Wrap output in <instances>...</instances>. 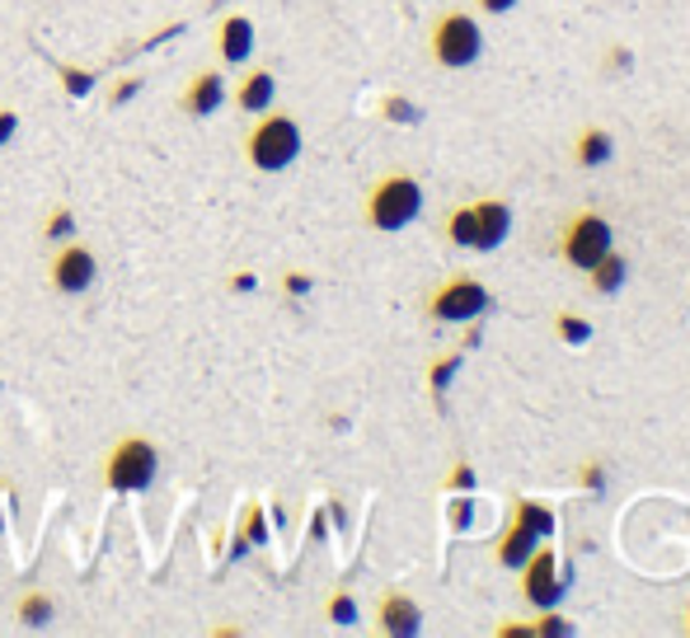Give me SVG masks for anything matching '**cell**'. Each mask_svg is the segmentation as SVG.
Listing matches in <instances>:
<instances>
[{
    "label": "cell",
    "instance_id": "cell-1",
    "mask_svg": "<svg viewBox=\"0 0 690 638\" xmlns=\"http://www.w3.org/2000/svg\"><path fill=\"white\" fill-rule=\"evenodd\" d=\"M300 155V122L292 113H259V122L244 132V160L259 174H282Z\"/></svg>",
    "mask_w": 690,
    "mask_h": 638
},
{
    "label": "cell",
    "instance_id": "cell-2",
    "mask_svg": "<svg viewBox=\"0 0 690 638\" xmlns=\"http://www.w3.org/2000/svg\"><path fill=\"white\" fill-rule=\"evenodd\" d=\"M507 230H512V207L503 198L466 202L447 217V240L460 244V250H480V254L499 250V244L507 240Z\"/></svg>",
    "mask_w": 690,
    "mask_h": 638
},
{
    "label": "cell",
    "instance_id": "cell-3",
    "mask_svg": "<svg viewBox=\"0 0 690 638\" xmlns=\"http://www.w3.org/2000/svg\"><path fill=\"white\" fill-rule=\"evenodd\" d=\"M418 211H423V184L414 174H385V179L366 193V226H376V230L414 226Z\"/></svg>",
    "mask_w": 690,
    "mask_h": 638
},
{
    "label": "cell",
    "instance_id": "cell-4",
    "mask_svg": "<svg viewBox=\"0 0 690 638\" xmlns=\"http://www.w3.org/2000/svg\"><path fill=\"white\" fill-rule=\"evenodd\" d=\"M155 470H161V455L146 437H122L118 447L103 455V488L109 493H141L155 484Z\"/></svg>",
    "mask_w": 690,
    "mask_h": 638
},
{
    "label": "cell",
    "instance_id": "cell-5",
    "mask_svg": "<svg viewBox=\"0 0 690 638\" xmlns=\"http://www.w3.org/2000/svg\"><path fill=\"white\" fill-rule=\"evenodd\" d=\"M480 52H484V33H480V24H474L466 10H447L432 24V57H437V66L466 70V66L480 62Z\"/></svg>",
    "mask_w": 690,
    "mask_h": 638
},
{
    "label": "cell",
    "instance_id": "cell-6",
    "mask_svg": "<svg viewBox=\"0 0 690 638\" xmlns=\"http://www.w3.org/2000/svg\"><path fill=\"white\" fill-rule=\"evenodd\" d=\"M522 573H526V578H522V596H526L536 610H555L559 596L569 592V582H573L569 569H559V554H555L550 544H536V554L522 563Z\"/></svg>",
    "mask_w": 690,
    "mask_h": 638
},
{
    "label": "cell",
    "instance_id": "cell-7",
    "mask_svg": "<svg viewBox=\"0 0 690 638\" xmlns=\"http://www.w3.org/2000/svg\"><path fill=\"white\" fill-rule=\"evenodd\" d=\"M484 310H489V292L470 273H456L451 282H441L428 300V315L441 319V324H474Z\"/></svg>",
    "mask_w": 690,
    "mask_h": 638
},
{
    "label": "cell",
    "instance_id": "cell-8",
    "mask_svg": "<svg viewBox=\"0 0 690 638\" xmlns=\"http://www.w3.org/2000/svg\"><path fill=\"white\" fill-rule=\"evenodd\" d=\"M615 250V230L606 217H596V211H578L563 230V258L573 263L578 273H588L596 258H606Z\"/></svg>",
    "mask_w": 690,
    "mask_h": 638
},
{
    "label": "cell",
    "instance_id": "cell-9",
    "mask_svg": "<svg viewBox=\"0 0 690 638\" xmlns=\"http://www.w3.org/2000/svg\"><path fill=\"white\" fill-rule=\"evenodd\" d=\"M47 277L62 296H85L99 282V258L85 250V244H62L47 263Z\"/></svg>",
    "mask_w": 690,
    "mask_h": 638
},
{
    "label": "cell",
    "instance_id": "cell-10",
    "mask_svg": "<svg viewBox=\"0 0 690 638\" xmlns=\"http://www.w3.org/2000/svg\"><path fill=\"white\" fill-rule=\"evenodd\" d=\"M226 103V76L217 66H207V70H198L188 85H184V95H179V109L188 113V118H211Z\"/></svg>",
    "mask_w": 690,
    "mask_h": 638
},
{
    "label": "cell",
    "instance_id": "cell-11",
    "mask_svg": "<svg viewBox=\"0 0 690 638\" xmlns=\"http://www.w3.org/2000/svg\"><path fill=\"white\" fill-rule=\"evenodd\" d=\"M376 625H381V634H391V638H414L423 629V610H418L414 596L385 592L381 606H376Z\"/></svg>",
    "mask_w": 690,
    "mask_h": 638
},
{
    "label": "cell",
    "instance_id": "cell-12",
    "mask_svg": "<svg viewBox=\"0 0 690 638\" xmlns=\"http://www.w3.org/2000/svg\"><path fill=\"white\" fill-rule=\"evenodd\" d=\"M217 57L226 66H244L254 57V24L244 14H226L217 24Z\"/></svg>",
    "mask_w": 690,
    "mask_h": 638
},
{
    "label": "cell",
    "instance_id": "cell-13",
    "mask_svg": "<svg viewBox=\"0 0 690 638\" xmlns=\"http://www.w3.org/2000/svg\"><path fill=\"white\" fill-rule=\"evenodd\" d=\"M273 99H277V76H273L269 66H254L250 76H244V80L236 85V109H240V113H250V118L269 113V109H273Z\"/></svg>",
    "mask_w": 690,
    "mask_h": 638
},
{
    "label": "cell",
    "instance_id": "cell-14",
    "mask_svg": "<svg viewBox=\"0 0 690 638\" xmlns=\"http://www.w3.org/2000/svg\"><path fill=\"white\" fill-rule=\"evenodd\" d=\"M573 155H578V165H582V169H601V165H611V155H615V136H611L606 128H588V132H578Z\"/></svg>",
    "mask_w": 690,
    "mask_h": 638
},
{
    "label": "cell",
    "instance_id": "cell-15",
    "mask_svg": "<svg viewBox=\"0 0 690 638\" xmlns=\"http://www.w3.org/2000/svg\"><path fill=\"white\" fill-rule=\"evenodd\" d=\"M536 544H545V540L530 536L522 521H512V526L503 530V540H499V563H503V569H522V563L536 554Z\"/></svg>",
    "mask_w": 690,
    "mask_h": 638
},
{
    "label": "cell",
    "instance_id": "cell-16",
    "mask_svg": "<svg viewBox=\"0 0 690 638\" xmlns=\"http://www.w3.org/2000/svg\"><path fill=\"white\" fill-rule=\"evenodd\" d=\"M588 277H592V292H601V296H615L625 287V277H629V263H625V254H606V258H596L592 268H588Z\"/></svg>",
    "mask_w": 690,
    "mask_h": 638
},
{
    "label": "cell",
    "instance_id": "cell-17",
    "mask_svg": "<svg viewBox=\"0 0 690 638\" xmlns=\"http://www.w3.org/2000/svg\"><path fill=\"white\" fill-rule=\"evenodd\" d=\"M512 521H522L536 540H550L555 536V512L545 507V503H536V498H522L517 503V517H512Z\"/></svg>",
    "mask_w": 690,
    "mask_h": 638
},
{
    "label": "cell",
    "instance_id": "cell-18",
    "mask_svg": "<svg viewBox=\"0 0 690 638\" xmlns=\"http://www.w3.org/2000/svg\"><path fill=\"white\" fill-rule=\"evenodd\" d=\"M236 540H240V544L230 549L236 559H240L250 544H269V517H263V507H259V503L244 507V526H240V536H236Z\"/></svg>",
    "mask_w": 690,
    "mask_h": 638
},
{
    "label": "cell",
    "instance_id": "cell-19",
    "mask_svg": "<svg viewBox=\"0 0 690 638\" xmlns=\"http://www.w3.org/2000/svg\"><path fill=\"white\" fill-rule=\"evenodd\" d=\"M14 615H20L24 629H43L47 619H52V596L47 592H24L20 606H14Z\"/></svg>",
    "mask_w": 690,
    "mask_h": 638
},
{
    "label": "cell",
    "instance_id": "cell-20",
    "mask_svg": "<svg viewBox=\"0 0 690 638\" xmlns=\"http://www.w3.org/2000/svg\"><path fill=\"white\" fill-rule=\"evenodd\" d=\"M460 366H466V352H447L441 362H432V371H428V385H432V395L441 399L451 389V381L460 376Z\"/></svg>",
    "mask_w": 690,
    "mask_h": 638
},
{
    "label": "cell",
    "instance_id": "cell-21",
    "mask_svg": "<svg viewBox=\"0 0 690 638\" xmlns=\"http://www.w3.org/2000/svg\"><path fill=\"white\" fill-rule=\"evenodd\" d=\"M57 80H62V90L70 95V99H85L95 90V70H80V66H70V62H57Z\"/></svg>",
    "mask_w": 690,
    "mask_h": 638
},
{
    "label": "cell",
    "instance_id": "cell-22",
    "mask_svg": "<svg viewBox=\"0 0 690 638\" xmlns=\"http://www.w3.org/2000/svg\"><path fill=\"white\" fill-rule=\"evenodd\" d=\"M555 329H559V339L569 343V348H582V343L592 339V324H588L582 315H573V310H563V315L555 319Z\"/></svg>",
    "mask_w": 690,
    "mask_h": 638
},
{
    "label": "cell",
    "instance_id": "cell-23",
    "mask_svg": "<svg viewBox=\"0 0 690 638\" xmlns=\"http://www.w3.org/2000/svg\"><path fill=\"white\" fill-rule=\"evenodd\" d=\"M70 235H76V217H70L66 207H57V211H52V217L43 221V240H70Z\"/></svg>",
    "mask_w": 690,
    "mask_h": 638
},
{
    "label": "cell",
    "instance_id": "cell-24",
    "mask_svg": "<svg viewBox=\"0 0 690 638\" xmlns=\"http://www.w3.org/2000/svg\"><path fill=\"white\" fill-rule=\"evenodd\" d=\"M329 619L333 625H352V619H358V601H352L348 592H333L329 596Z\"/></svg>",
    "mask_w": 690,
    "mask_h": 638
},
{
    "label": "cell",
    "instance_id": "cell-25",
    "mask_svg": "<svg viewBox=\"0 0 690 638\" xmlns=\"http://www.w3.org/2000/svg\"><path fill=\"white\" fill-rule=\"evenodd\" d=\"M381 118H391V122H418L423 113L414 109L409 99H385V103H381Z\"/></svg>",
    "mask_w": 690,
    "mask_h": 638
},
{
    "label": "cell",
    "instance_id": "cell-26",
    "mask_svg": "<svg viewBox=\"0 0 690 638\" xmlns=\"http://www.w3.org/2000/svg\"><path fill=\"white\" fill-rule=\"evenodd\" d=\"M550 634H573V625H569V619H559V615H550V610H545L540 619H536V638H550Z\"/></svg>",
    "mask_w": 690,
    "mask_h": 638
},
{
    "label": "cell",
    "instance_id": "cell-27",
    "mask_svg": "<svg viewBox=\"0 0 690 638\" xmlns=\"http://www.w3.org/2000/svg\"><path fill=\"white\" fill-rule=\"evenodd\" d=\"M136 90H141V76L118 80V85H113V95H109V109H122V103H128V99H136Z\"/></svg>",
    "mask_w": 690,
    "mask_h": 638
},
{
    "label": "cell",
    "instance_id": "cell-28",
    "mask_svg": "<svg viewBox=\"0 0 690 638\" xmlns=\"http://www.w3.org/2000/svg\"><path fill=\"white\" fill-rule=\"evenodd\" d=\"M447 488H451V493H474V470H470V465H456V470L447 474Z\"/></svg>",
    "mask_w": 690,
    "mask_h": 638
},
{
    "label": "cell",
    "instance_id": "cell-29",
    "mask_svg": "<svg viewBox=\"0 0 690 638\" xmlns=\"http://www.w3.org/2000/svg\"><path fill=\"white\" fill-rule=\"evenodd\" d=\"M14 132H20V113H14V109H0V146H10Z\"/></svg>",
    "mask_w": 690,
    "mask_h": 638
},
{
    "label": "cell",
    "instance_id": "cell-30",
    "mask_svg": "<svg viewBox=\"0 0 690 638\" xmlns=\"http://www.w3.org/2000/svg\"><path fill=\"white\" fill-rule=\"evenodd\" d=\"M282 292H287V296H306L310 292V273H287V277H282Z\"/></svg>",
    "mask_w": 690,
    "mask_h": 638
},
{
    "label": "cell",
    "instance_id": "cell-31",
    "mask_svg": "<svg viewBox=\"0 0 690 638\" xmlns=\"http://www.w3.org/2000/svg\"><path fill=\"white\" fill-rule=\"evenodd\" d=\"M470 512H474L470 498H456V503H451V526H456V530H466V526H470Z\"/></svg>",
    "mask_w": 690,
    "mask_h": 638
},
{
    "label": "cell",
    "instance_id": "cell-32",
    "mask_svg": "<svg viewBox=\"0 0 690 638\" xmlns=\"http://www.w3.org/2000/svg\"><path fill=\"white\" fill-rule=\"evenodd\" d=\"M629 47H611V70H629Z\"/></svg>",
    "mask_w": 690,
    "mask_h": 638
},
{
    "label": "cell",
    "instance_id": "cell-33",
    "mask_svg": "<svg viewBox=\"0 0 690 638\" xmlns=\"http://www.w3.org/2000/svg\"><path fill=\"white\" fill-rule=\"evenodd\" d=\"M512 6H517V0H480V10H489V14H503Z\"/></svg>",
    "mask_w": 690,
    "mask_h": 638
},
{
    "label": "cell",
    "instance_id": "cell-34",
    "mask_svg": "<svg viewBox=\"0 0 690 638\" xmlns=\"http://www.w3.org/2000/svg\"><path fill=\"white\" fill-rule=\"evenodd\" d=\"M236 292H254V273H236V282H230Z\"/></svg>",
    "mask_w": 690,
    "mask_h": 638
},
{
    "label": "cell",
    "instance_id": "cell-35",
    "mask_svg": "<svg viewBox=\"0 0 690 638\" xmlns=\"http://www.w3.org/2000/svg\"><path fill=\"white\" fill-rule=\"evenodd\" d=\"M0 530H6V507H0Z\"/></svg>",
    "mask_w": 690,
    "mask_h": 638
}]
</instances>
